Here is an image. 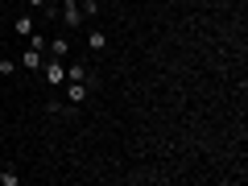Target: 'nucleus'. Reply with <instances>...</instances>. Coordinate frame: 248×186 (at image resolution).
Returning a JSON list of instances; mask_svg holds the SVG:
<instances>
[{"mask_svg":"<svg viewBox=\"0 0 248 186\" xmlns=\"http://www.w3.org/2000/svg\"><path fill=\"white\" fill-rule=\"evenodd\" d=\"M42 75H46V83H50V87H62V83H66V62L46 54V58H42Z\"/></svg>","mask_w":248,"mask_h":186,"instance_id":"f257e3e1","label":"nucleus"},{"mask_svg":"<svg viewBox=\"0 0 248 186\" xmlns=\"http://www.w3.org/2000/svg\"><path fill=\"white\" fill-rule=\"evenodd\" d=\"M58 17H62V25H66V29H79L83 21H87V17H83V9L75 4V0H62V13H58Z\"/></svg>","mask_w":248,"mask_h":186,"instance_id":"f03ea898","label":"nucleus"},{"mask_svg":"<svg viewBox=\"0 0 248 186\" xmlns=\"http://www.w3.org/2000/svg\"><path fill=\"white\" fill-rule=\"evenodd\" d=\"M87 95H91V87H87V83H79V79H66V99H71V108H79Z\"/></svg>","mask_w":248,"mask_h":186,"instance_id":"7ed1b4c3","label":"nucleus"},{"mask_svg":"<svg viewBox=\"0 0 248 186\" xmlns=\"http://www.w3.org/2000/svg\"><path fill=\"white\" fill-rule=\"evenodd\" d=\"M46 54H50V58H71V42H66V37H50Z\"/></svg>","mask_w":248,"mask_h":186,"instance_id":"20e7f679","label":"nucleus"},{"mask_svg":"<svg viewBox=\"0 0 248 186\" xmlns=\"http://www.w3.org/2000/svg\"><path fill=\"white\" fill-rule=\"evenodd\" d=\"M42 58H46V54H42V50H33V46H29V50L21 54V62H17V66H25V71H42Z\"/></svg>","mask_w":248,"mask_h":186,"instance_id":"39448f33","label":"nucleus"},{"mask_svg":"<svg viewBox=\"0 0 248 186\" xmlns=\"http://www.w3.org/2000/svg\"><path fill=\"white\" fill-rule=\"evenodd\" d=\"M87 46H91V50H104V46H108V33H104V29H91V33H87Z\"/></svg>","mask_w":248,"mask_h":186,"instance_id":"423d86ee","label":"nucleus"},{"mask_svg":"<svg viewBox=\"0 0 248 186\" xmlns=\"http://www.w3.org/2000/svg\"><path fill=\"white\" fill-rule=\"evenodd\" d=\"M13 29H17V37H29V33H33V17H29V13H21Z\"/></svg>","mask_w":248,"mask_h":186,"instance_id":"0eeeda50","label":"nucleus"},{"mask_svg":"<svg viewBox=\"0 0 248 186\" xmlns=\"http://www.w3.org/2000/svg\"><path fill=\"white\" fill-rule=\"evenodd\" d=\"M0 75H4V79H9V75H17V58H9V54H4V58H0Z\"/></svg>","mask_w":248,"mask_h":186,"instance_id":"6e6552de","label":"nucleus"},{"mask_svg":"<svg viewBox=\"0 0 248 186\" xmlns=\"http://www.w3.org/2000/svg\"><path fill=\"white\" fill-rule=\"evenodd\" d=\"M79 9H83V17H99V4H95V0H79Z\"/></svg>","mask_w":248,"mask_h":186,"instance_id":"1a4fd4ad","label":"nucleus"},{"mask_svg":"<svg viewBox=\"0 0 248 186\" xmlns=\"http://www.w3.org/2000/svg\"><path fill=\"white\" fill-rule=\"evenodd\" d=\"M21 182V174H13V170H4V174H0V186H17Z\"/></svg>","mask_w":248,"mask_h":186,"instance_id":"9d476101","label":"nucleus"},{"mask_svg":"<svg viewBox=\"0 0 248 186\" xmlns=\"http://www.w3.org/2000/svg\"><path fill=\"white\" fill-rule=\"evenodd\" d=\"M58 13H62V4H46L42 17H46V21H58Z\"/></svg>","mask_w":248,"mask_h":186,"instance_id":"9b49d317","label":"nucleus"},{"mask_svg":"<svg viewBox=\"0 0 248 186\" xmlns=\"http://www.w3.org/2000/svg\"><path fill=\"white\" fill-rule=\"evenodd\" d=\"M25 4H33V9H37V4H46V0H25Z\"/></svg>","mask_w":248,"mask_h":186,"instance_id":"f8f14e48","label":"nucleus"},{"mask_svg":"<svg viewBox=\"0 0 248 186\" xmlns=\"http://www.w3.org/2000/svg\"><path fill=\"white\" fill-rule=\"evenodd\" d=\"M46 4H62V0H46Z\"/></svg>","mask_w":248,"mask_h":186,"instance_id":"ddd939ff","label":"nucleus"}]
</instances>
